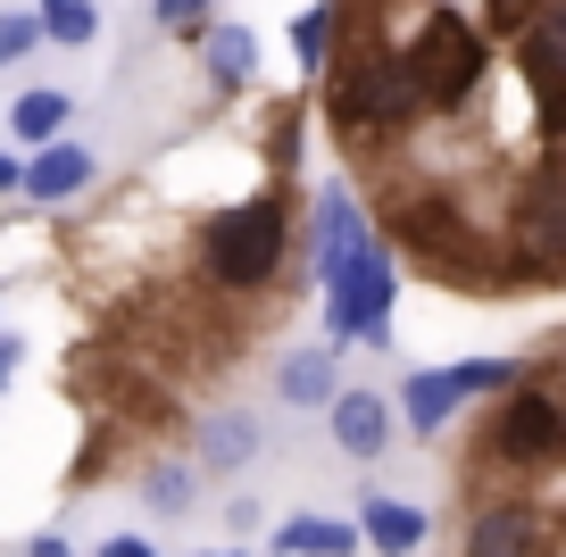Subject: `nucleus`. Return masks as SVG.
I'll return each mask as SVG.
<instances>
[{
  "instance_id": "4be33fe9",
  "label": "nucleus",
  "mask_w": 566,
  "mask_h": 557,
  "mask_svg": "<svg viewBox=\"0 0 566 557\" xmlns=\"http://www.w3.org/2000/svg\"><path fill=\"white\" fill-rule=\"evenodd\" d=\"M525 51L542 59V67H558V75H566V0H549L542 18L525 25Z\"/></svg>"
},
{
  "instance_id": "f3484780",
  "label": "nucleus",
  "mask_w": 566,
  "mask_h": 557,
  "mask_svg": "<svg viewBox=\"0 0 566 557\" xmlns=\"http://www.w3.org/2000/svg\"><path fill=\"white\" fill-rule=\"evenodd\" d=\"M67 117H75V92L34 84V92H18V108H9V134H18L25 150H51V141L67 134Z\"/></svg>"
},
{
  "instance_id": "0eeeda50",
  "label": "nucleus",
  "mask_w": 566,
  "mask_h": 557,
  "mask_svg": "<svg viewBox=\"0 0 566 557\" xmlns=\"http://www.w3.org/2000/svg\"><path fill=\"white\" fill-rule=\"evenodd\" d=\"M483 450H492L500 466H549V458H566V400L542 391V383L500 391L492 424H483Z\"/></svg>"
},
{
  "instance_id": "423d86ee",
  "label": "nucleus",
  "mask_w": 566,
  "mask_h": 557,
  "mask_svg": "<svg viewBox=\"0 0 566 557\" xmlns=\"http://www.w3.org/2000/svg\"><path fill=\"white\" fill-rule=\"evenodd\" d=\"M391 299H400V266H391V250L367 233V242L325 275V333H334V341L384 349L391 341Z\"/></svg>"
},
{
  "instance_id": "bb28decb",
  "label": "nucleus",
  "mask_w": 566,
  "mask_h": 557,
  "mask_svg": "<svg viewBox=\"0 0 566 557\" xmlns=\"http://www.w3.org/2000/svg\"><path fill=\"white\" fill-rule=\"evenodd\" d=\"M18 358H25V341H18V333H0V383L18 375Z\"/></svg>"
},
{
  "instance_id": "39448f33",
  "label": "nucleus",
  "mask_w": 566,
  "mask_h": 557,
  "mask_svg": "<svg viewBox=\"0 0 566 557\" xmlns=\"http://www.w3.org/2000/svg\"><path fill=\"white\" fill-rule=\"evenodd\" d=\"M391 242L424 266V275H450V283H483V225L459 209L450 192H400L391 200Z\"/></svg>"
},
{
  "instance_id": "9d476101",
  "label": "nucleus",
  "mask_w": 566,
  "mask_h": 557,
  "mask_svg": "<svg viewBox=\"0 0 566 557\" xmlns=\"http://www.w3.org/2000/svg\"><path fill=\"white\" fill-rule=\"evenodd\" d=\"M325 433H334L342 458L375 466V458L391 450V400H375V391H342V400L325 408Z\"/></svg>"
},
{
  "instance_id": "f03ea898",
  "label": "nucleus",
  "mask_w": 566,
  "mask_h": 557,
  "mask_svg": "<svg viewBox=\"0 0 566 557\" xmlns=\"http://www.w3.org/2000/svg\"><path fill=\"white\" fill-rule=\"evenodd\" d=\"M283 250H292V200H283V183H266L200 225V275L217 292H266L283 275Z\"/></svg>"
},
{
  "instance_id": "393cba45",
  "label": "nucleus",
  "mask_w": 566,
  "mask_h": 557,
  "mask_svg": "<svg viewBox=\"0 0 566 557\" xmlns=\"http://www.w3.org/2000/svg\"><path fill=\"white\" fill-rule=\"evenodd\" d=\"M483 9H492V25H483V34H516V25H533L549 9V0H483Z\"/></svg>"
},
{
  "instance_id": "cd10ccee",
  "label": "nucleus",
  "mask_w": 566,
  "mask_h": 557,
  "mask_svg": "<svg viewBox=\"0 0 566 557\" xmlns=\"http://www.w3.org/2000/svg\"><path fill=\"white\" fill-rule=\"evenodd\" d=\"M25 557H75V549H67L59 533H34V540H25Z\"/></svg>"
},
{
  "instance_id": "6ab92c4d",
  "label": "nucleus",
  "mask_w": 566,
  "mask_h": 557,
  "mask_svg": "<svg viewBox=\"0 0 566 557\" xmlns=\"http://www.w3.org/2000/svg\"><path fill=\"white\" fill-rule=\"evenodd\" d=\"M142 500H150V516H192V500H200V474L184 466V458H159V466L142 474Z\"/></svg>"
},
{
  "instance_id": "a211bd4d",
  "label": "nucleus",
  "mask_w": 566,
  "mask_h": 557,
  "mask_svg": "<svg viewBox=\"0 0 566 557\" xmlns=\"http://www.w3.org/2000/svg\"><path fill=\"white\" fill-rule=\"evenodd\" d=\"M275 557H358V524H342V516H283L275 524Z\"/></svg>"
},
{
  "instance_id": "2eb2a0df",
  "label": "nucleus",
  "mask_w": 566,
  "mask_h": 557,
  "mask_svg": "<svg viewBox=\"0 0 566 557\" xmlns=\"http://www.w3.org/2000/svg\"><path fill=\"white\" fill-rule=\"evenodd\" d=\"M358 242H367V209L350 200V183H325L317 192V275H334Z\"/></svg>"
},
{
  "instance_id": "a878e982",
  "label": "nucleus",
  "mask_w": 566,
  "mask_h": 557,
  "mask_svg": "<svg viewBox=\"0 0 566 557\" xmlns=\"http://www.w3.org/2000/svg\"><path fill=\"white\" fill-rule=\"evenodd\" d=\"M101 557H167V549H150V533H108Z\"/></svg>"
},
{
  "instance_id": "1a4fd4ad",
  "label": "nucleus",
  "mask_w": 566,
  "mask_h": 557,
  "mask_svg": "<svg viewBox=\"0 0 566 557\" xmlns=\"http://www.w3.org/2000/svg\"><path fill=\"white\" fill-rule=\"evenodd\" d=\"M467 557H549V516L533 500H492L467 516Z\"/></svg>"
},
{
  "instance_id": "c85d7f7f",
  "label": "nucleus",
  "mask_w": 566,
  "mask_h": 557,
  "mask_svg": "<svg viewBox=\"0 0 566 557\" xmlns=\"http://www.w3.org/2000/svg\"><path fill=\"white\" fill-rule=\"evenodd\" d=\"M18 183H25V158H18V150H0V192H18Z\"/></svg>"
},
{
  "instance_id": "5701e85b",
  "label": "nucleus",
  "mask_w": 566,
  "mask_h": 557,
  "mask_svg": "<svg viewBox=\"0 0 566 557\" xmlns=\"http://www.w3.org/2000/svg\"><path fill=\"white\" fill-rule=\"evenodd\" d=\"M42 51V18L34 9H9L0 18V67H18V59H34Z\"/></svg>"
},
{
  "instance_id": "aec40b11",
  "label": "nucleus",
  "mask_w": 566,
  "mask_h": 557,
  "mask_svg": "<svg viewBox=\"0 0 566 557\" xmlns=\"http://www.w3.org/2000/svg\"><path fill=\"white\" fill-rule=\"evenodd\" d=\"M334 34H342V9H334V0L301 9V18H292V59H301L308 75H325V67H334Z\"/></svg>"
},
{
  "instance_id": "ddd939ff",
  "label": "nucleus",
  "mask_w": 566,
  "mask_h": 557,
  "mask_svg": "<svg viewBox=\"0 0 566 557\" xmlns=\"http://www.w3.org/2000/svg\"><path fill=\"white\" fill-rule=\"evenodd\" d=\"M259 417H250V408H217V417H200L192 424V458H200V466H209V474H242L250 466V458H259Z\"/></svg>"
},
{
  "instance_id": "dca6fc26",
  "label": "nucleus",
  "mask_w": 566,
  "mask_h": 557,
  "mask_svg": "<svg viewBox=\"0 0 566 557\" xmlns=\"http://www.w3.org/2000/svg\"><path fill=\"white\" fill-rule=\"evenodd\" d=\"M200 59H209V84L217 92H250V75H259V34L233 18H217L209 34H200Z\"/></svg>"
},
{
  "instance_id": "9b49d317",
  "label": "nucleus",
  "mask_w": 566,
  "mask_h": 557,
  "mask_svg": "<svg viewBox=\"0 0 566 557\" xmlns=\"http://www.w3.org/2000/svg\"><path fill=\"white\" fill-rule=\"evenodd\" d=\"M92 183H101V158H92L84 141H51V150L25 158V183H18V192H25V200H42V209H59V200L92 192Z\"/></svg>"
},
{
  "instance_id": "7ed1b4c3",
  "label": "nucleus",
  "mask_w": 566,
  "mask_h": 557,
  "mask_svg": "<svg viewBox=\"0 0 566 557\" xmlns=\"http://www.w3.org/2000/svg\"><path fill=\"white\" fill-rule=\"evenodd\" d=\"M400 59H408V75H417V92H424V117H467L483 75H492V34L467 25L459 9H424L417 42H400Z\"/></svg>"
},
{
  "instance_id": "f8f14e48",
  "label": "nucleus",
  "mask_w": 566,
  "mask_h": 557,
  "mask_svg": "<svg viewBox=\"0 0 566 557\" xmlns=\"http://www.w3.org/2000/svg\"><path fill=\"white\" fill-rule=\"evenodd\" d=\"M424 533H433V524H424L417 500H391V491H367V500H358V540H367L375 557H417Z\"/></svg>"
},
{
  "instance_id": "20e7f679",
  "label": "nucleus",
  "mask_w": 566,
  "mask_h": 557,
  "mask_svg": "<svg viewBox=\"0 0 566 557\" xmlns=\"http://www.w3.org/2000/svg\"><path fill=\"white\" fill-rule=\"evenodd\" d=\"M500 242H509L500 283H566V158H542L516 175Z\"/></svg>"
},
{
  "instance_id": "412c9836",
  "label": "nucleus",
  "mask_w": 566,
  "mask_h": 557,
  "mask_svg": "<svg viewBox=\"0 0 566 557\" xmlns=\"http://www.w3.org/2000/svg\"><path fill=\"white\" fill-rule=\"evenodd\" d=\"M34 18H42V42H67V51L101 42V0H34Z\"/></svg>"
},
{
  "instance_id": "c756f323",
  "label": "nucleus",
  "mask_w": 566,
  "mask_h": 557,
  "mask_svg": "<svg viewBox=\"0 0 566 557\" xmlns=\"http://www.w3.org/2000/svg\"><path fill=\"white\" fill-rule=\"evenodd\" d=\"M209 557H242V549H209Z\"/></svg>"
},
{
  "instance_id": "f257e3e1",
  "label": "nucleus",
  "mask_w": 566,
  "mask_h": 557,
  "mask_svg": "<svg viewBox=\"0 0 566 557\" xmlns=\"http://www.w3.org/2000/svg\"><path fill=\"white\" fill-rule=\"evenodd\" d=\"M317 84H325L317 92L325 125H334L350 150H384V141H400L408 125H424V92H417V75H408L400 42L367 34V25L334 51V67H325Z\"/></svg>"
},
{
  "instance_id": "6e6552de",
  "label": "nucleus",
  "mask_w": 566,
  "mask_h": 557,
  "mask_svg": "<svg viewBox=\"0 0 566 557\" xmlns=\"http://www.w3.org/2000/svg\"><path fill=\"white\" fill-rule=\"evenodd\" d=\"M483 391H516V366L509 358H467V366H417L400 391V417L417 424V433H442L450 417H459L467 400H483Z\"/></svg>"
},
{
  "instance_id": "b1692460",
  "label": "nucleus",
  "mask_w": 566,
  "mask_h": 557,
  "mask_svg": "<svg viewBox=\"0 0 566 557\" xmlns=\"http://www.w3.org/2000/svg\"><path fill=\"white\" fill-rule=\"evenodd\" d=\"M159 25H176V34H209L217 0H159Z\"/></svg>"
},
{
  "instance_id": "4468645a",
  "label": "nucleus",
  "mask_w": 566,
  "mask_h": 557,
  "mask_svg": "<svg viewBox=\"0 0 566 557\" xmlns=\"http://www.w3.org/2000/svg\"><path fill=\"white\" fill-rule=\"evenodd\" d=\"M275 400H283V408H334V400H342V358H334V341H325V349H283V358H275Z\"/></svg>"
}]
</instances>
